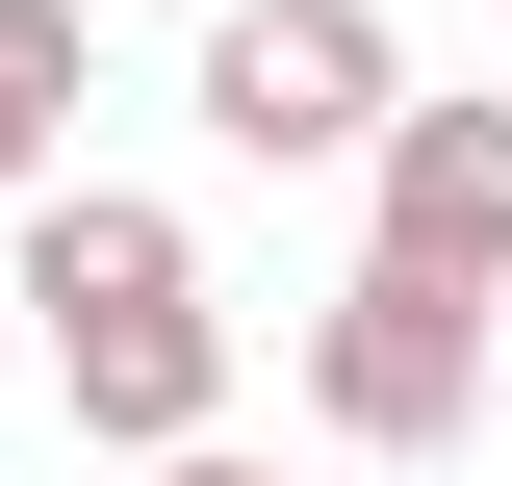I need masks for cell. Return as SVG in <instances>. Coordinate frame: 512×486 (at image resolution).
<instances>
[{
    "label": "cell",
    "mask_w": 512,
    "mask_h": 486,
    "mask_svg": "<svg viewBox=\"0 0 512 486\" xmlns=\"http://www.w3.org/2000/svg\"><path fill=\"white\" fill-rule=\"evenodd\" d=\"M26 307H52V410L128 435V461H205V410H231V307H205V231L128 180H52L26 205Z\"/></svg>",
    "instance_id": "cell-1"
},
{
    "label": "cell",
    "mask_w": 512,
    "mask_h": 486,
    "mask_svg": "<svg viewBox=\"0 0 512 486\" xmlns=\"http://www.w3.org/2000/svg\"><path fill=\"white\" fill-rule=\"evenodd\" d=\"M308 410L359 435V461H436V435H487V307H436V282H333L308 307Z\"/></svg>",
    "instance_id": "cell-2"
},
{
    "label": "cell",
    "mask_w": 512,
    "mask_h": 486,
    "mask_svg": "<svg viewBox=\"0 0 512 486\" xmlns=\"http://www.w3.org/2000/svg\"><path fill=\"white\" fill-rule=\"evenodd\" d=\"M384 0H231L205 26V128L231 154H384Z\"/></svg>",
    "instance_id": "cell-3"
},
{
    "label": "cell",
    "mask_w": 512,
    "mask_h": 486,
    "mask_svg": "<svg viewBox=\"0 0 512 486\" xmlns=\"http://www.w3.org/2000/svg\"><path fill=\"white\" fill-rule=\"evenodd\" d=\"M384 282L436 307H512V103H384Z\"/></svg>",
    "instance_id": "cell-4"
},
{
    "label": "cell",
    "mask_w": 512,
    "mask_h": 486,
    "mask_svg": "<svg viewBox=\"0 0 512 486\" xmlns=\"http://www.w3.org/2000/svg\"><path fill=\"white\" fill-rule=\"evenodd\" d=\"M77 103H103L77 0H0V205H52V180H77Z\"/></svg>",
    "instance_id": "cell-5"
},
{
    "label": "cell",
    "mask_w": 512,
    "mask_h": 486,
    "mask_svg": "<svg viewBox=\"0 0 512 486\" xmlns=\"http://www.w3.org/2000/svg\"><path fill=\"white\" fill-rule=\"evenodd\" d=\"M154 486H256V461H154Z\"/></svg>",
    "instance_id": "cell-6"
}]
</instances>
